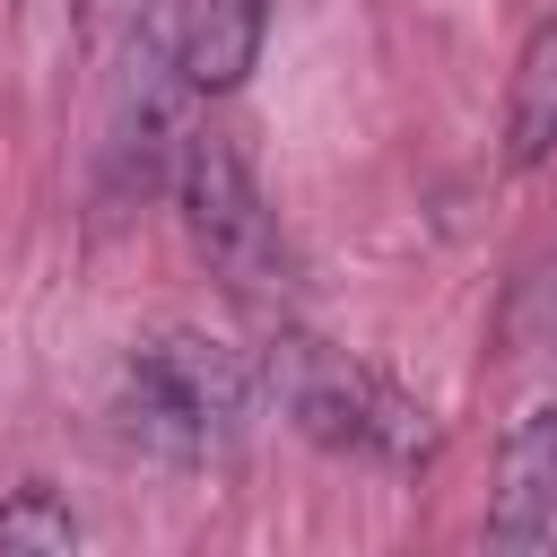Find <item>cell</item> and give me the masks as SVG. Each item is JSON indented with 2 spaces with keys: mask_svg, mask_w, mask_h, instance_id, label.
<instances>
[{
  "mask_svg": "<svg viewBox=\"0 0 557 557\" xmlns=\"http://www.w3.org/2000/svg\"><path fill=\"white\" fill-rule=\"evenodd\" d=\"M252 366H261V400H278V418L305 444L339 453V461L426 470L435 444H444V426H435V409L418 392H400L383 366H366L357 348H331V339H313L296 322H278Z\"/></svg>",
  "mask_w": 557,
  "mask_h": 557,
  "instance_id": "1",
  "label": "cell"
},
{
  "mask_svg": "<svg viewBox=\"0 0 557 557\" xmlns=\"http://www.w3.org/2000/svg\"><path fill=\"white\" fill-rule=\"evenodd\" d=\"M261 409V366L209 331H148L131 339L122 357V383H113V418L139 453L157 461H218L244 444Z\"/></svg>",
  "mask_w": 557,
  "mask_h": 557,
  "instance_id": "2",
  "label": "cell"
},
{
  "mask_svg": "<svg viewBox=\"0 0 557 557\" xmlns=\"http://www.w3.org/2000/svg\"><path fill=\"white\" fill-rule=\"evenodd\" d=\"M165 191H174V218H183L191 252L235 296L278 278V218H270V200H261V183H252V165H244V148L226 131H183Z\"/></svg>",
  "mask_w": 557,
  "mask_h": 557,
  "instance_id": "3",
  "label": "cell"
},
{
  "mask_svg": "<svg viewBox=\"0 0 557 557\" xmlns=\"http://www.w3.org/2000/svg\"><path fill=\"white\" fill-rule=\"evenodd\" d=\"M183 96L191 87V61H183V0H139L131 35H122V61H113V174L122 183H165L174 174V148H183Z\"/></svg>",
  "mask_w": 557,
  "mask_h": 557,
  "instance_id": "4",
  "label": "cell"
},
{
  "mask_svg": "<svg viewBox=\"0 0 557 557\" xmlns=\"http://www.w3.org/2000/svg\"><path fill=\"white\" fill-rule=\"evenodd\" d=\"M487 548L540 557L557 548V392L522 400L505 444H496V487H487Z\"/></svg>",
  "mask_w": 557,
  "mask_h": 557,
  "instance_id": "5",
  "label": "cell"
},
{
  "mask_svg": "<svg viewBox=\"0 0 557 557\" xmlns=\"http://www.w3.org/2000/svg\"><path fill=\"white\" fill-rule=\"evenodd\" d=\"M270 35V0H183V61L200 96H235L261 61Z\"/></svg>",
  "mask_w": 557,
  "mask_h": 557,
  "instance_id": "6",
  "label": "cell"
},
{
  "mask_svg": "<svg viewBox=\"0 0 557 557\" xmlns=\"http://www.w3.org/2000/svg\"><path fill=\"white\" fill-rule=\"evenodd\" d=\"M557 157V9L531 26L522 61H513V87H505V165L531 174Z\"/></svg>",
  "mask_w": 557,
  "mask_h": 557,
  "instance_id": "7",
  "label": "cell"
},
{
  "mask_svg": "<svg viewBox=\"0 0 557 557\" xmlns=\"http://www.w3.org/2000/svg\"><path fill=\"white\" fill-rule=\"evenodd\" d=\"M70 540H78V513L52 505L44 487H17L0 505V548H70Z\"/></svg>",
  "mask_w": 557,
  "mask_h": 557,
  "instance_id": "8",
  "label": "cell"
}]
</instances>
